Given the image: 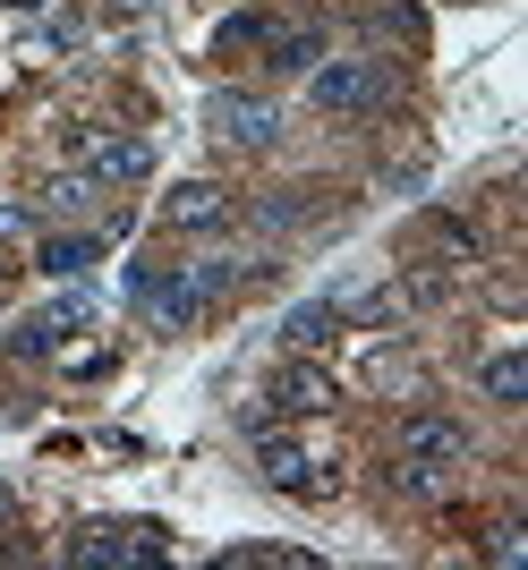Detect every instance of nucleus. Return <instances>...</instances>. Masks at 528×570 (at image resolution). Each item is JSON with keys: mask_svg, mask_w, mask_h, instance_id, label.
<instances>
[{"mask_svg": "<svg viewBox=\"0 0 528 570\" xmlns=\"http://www.w3.org/2000/svg\"><path fill=\"white\" fill-rule=\"evenodd\" d=\"M26 222H35V205H18V196H0V238H18Z\"/></svg>", "mask_w": 528, "mask_h": 570, "instance_id": "nucleus-17", "label": "nucleus"}, {"mask_svg": "<svg viewBox=\"0 0 528 570\" xmlns=\"http://www.w3.org/2000/svg\"><path fill=\"white\" fill-rule=\"evenodd\" d=\"M60 553H69L77 570H95V562H163V528H111L102 520V528H77Z\"/></svg>", "mask_w": 528, "mask_h": 570, "instance_id": "nucleus-8", "label": "nucleus"}, {"mask_svg": "<svg viewBox=\"0 0 528 570\" xmlns=\"http://www.w3.org/2000/svg\"><path fill=\"white\" fill-rule=\"evenodd\" d=\"M205 128H214L222 154H264V145L282 137V111L264 95H239V86H214L205 95Z\"/></svg>", "mask_w": 528, "mask_h": 570, "instance_id": "nucleus-4", "label": "nucleus"}, {"mask_svg": "<svg viewBox=\"0 0 528 570\" xmlns=\"http://www.w3.org/2000/svg\"><path fill=\"white\" fill-rule=\"evenodd\" d=\"M102 205V179H86V170H51L43 188H35V214L51 222H77V214H95Z\"/></svg>", "mask_w": 528, "mask_h": 570, "instance_id": "nucleus-13", "label": "nucleus"}, {"mask_svg": "<svg viewBox=\"0 0 528 570\" xmlns=\"http://www.w3.org/2000/svg\"><path fill=\"white\" fill-rule=\"evenodd\" d=\"M392 95V60H375V51H324L307 69V102L315 111H333V119H359V111H375V102Z\"/></svg>", "mask_w": 528, "mask_h": 570, "instance_id": "nucleus-1", "label": "nucleus"}, {"mask_svg": "<svg viewBox=\"0 0 528 570\" xmlns=\"http://www.w3.org/2000/svg\"><path fill=\"white\" fill-rule=\"evenodd\" d=\"M366 383H384V392H409V383H418V366H409V357H366Z\"/></svg>", "mask_w": 528, "mask_h": 570, "instance_id": "nucleus-16", "label": "nucleus"}, {"mask_svg": "<svg viewBox=\"0 0 528 570\" xmlns=\"http://www.w3.org/2000/svg\"><path fill=\"white\" fill-rule=\"evenodd\" d=\"M478 383H486V401L520 409V401H528V357H520V350H495V357L478 366Z\"/></svg>", "mask_w": 528, "mask_h": 570, "instance_id": "nucleus-14", "label": "nucleus"}, {"mask_svg": "<svg viewBox=\"0 0 528 570\" xmlns=\"http://www.w3.org/2000/svg\"><path fill=\"white\" fill-rule=\"evenodd\" d=\"M401 460H409V469L452 476L460 460H469V426H460V417H443V409H418V417H401Z\"/></svg>", "mask_w": 528, "mask_h": 570, "instance_id": "nucleus-7", "label": "nucleus"}, {"mask_svg": "<svg viewBox=\"0 0 528 570\" xmlns=\"http://www.w3.org/2000/svg\"><path fill=\"white\" fill-rule=\"evenodd\" d=\"M264 35H273V18H264V9H239V18H222V35H214V51H222V60H231V51H247V43H264Z\"/></svg>", "mask_w": 528, "mask_h": 570, "instance_id": "nucleus-15", "label": "nucleus"}, {"mask_svg": "<svg viewBox=\"0 0 528 570\" xmlns=\"http://www.w3.org/2000/svg\"><path fill=\"white\" fill-rule=\"evenodd\" d=\"M256 51H264V69H273V77H307L315 60H324V26H273Z\"/></svg>", "mask_w": 528, "mask_h": 570, "instance_id": "nucleus-11", "label": "nucleus"}, {"mask_svg": "<svg viewBox=\"0 0 528 570\" xmlns=\"http://www.w3.org/2000/svg\"><path fill=\"white\" fill-rule=\"evenodd\" d=\"M77 170L102 179V188H137L145 170H154V145L120 137V128H77Z\"/></svg>", "mask_w": 528, "mask_h": 570, "instance_id": "nucleus-6", "label": "nucleus"}, {"mask_svg": "<svg viewBox=\"0 0 528 570\" xmlns=\"http://www.w3.org/2000/svg\"><path fill=\"white\" fill-rule=\"evenodd\" d=\"M256 476L273 494H333V452H315L307 434H282V426H256Z\"/></svg>", "mask_w": 528, "mask_h": 570, "instance_id": "nucleus-2", "label": "nucleus"}, {"mask_svg": "<svg viewBox=\"0 0 528 570\" xmlns=\"http://www.w3.org/2000/svg\"><path fill=\"white\" fill-rule=\"evenodd\" d=\"M324 409H333V375H324L315 357H290L282 375L239 409V426L256 434V426H282V417H324Z\"/></svg>", "mask_w": 528, "mask_h": 570, "instance_id": "nucleus-3", "label": "nucleus"}, {"mask_svg": "<svg viewBox=\"0 0 528 570\" xmlns=\"http://www.w3.org/2000/svg\"><path fill=\"white\" fill-rule=\"evenodd\" d=\"M95 315H102V298H95V289H86V282H60V289L43 298V307H35V315L18 324V350H26V357H51L69 333H86Z\"/></svg>", "mask_w": 528, "mask_h": 570, "instance_id": "nucleus-5", "label": "nucleus"}, {"mask_svg": "<svg viewBox=\"0 0 528 570\" xmlns=\"http://www.w3.org/2000/svg\"><path fill=\"white\" fill-rule=\"evenodd\" d=\"M231 214H239V196L222 188V179H179V188L163 196L170 230H231Z\"/></svg>", "mask_w": 528, "mask_h": 570, "instance_id": "nucleus-9", "label": "nucleus"}, {"mask_svg": "<svg viewBox=\"0 0 528 570\" xmlns=\"http://www.w3.org/2000/svg\"><path fill=\"white\" fill-rule=\"evenodd\" d=\"M35 264H43L51 282H86V273L102 264V230H60V238H43V247H35Z\"/></svg>", "mask_w": 528, "mask_h": 570, "instance_id": "nucleus-12", "label": "nucleus"}, {"mask_svg": "<svg viewBox=\"0 0 528 570\" xmlns=\"http://www.w3.org/2000/svg\"><path fill=\"white\" fill-rule=\"evenodd\" d=\"M9 511H18V494H9V485H0V520H9Z\"/></svg>", "mask_w": 528, "mask_h": 570, "instance_id": "nucleus-18", "label": "nucleus"}, {"mask_svg": "<svg viewBox=\"0 0 528 570\" xmlns=\"http://www.w3.org/2000/svg\"><path fill=\"white\" fill-rule=\"evenodd\" d=\"M341 341V298H299V307L282 315V350L290 357H315Z\"/></svg>", "mask_w": 528, "mask_h": 570, "instance_id": "nucleus-10", "label": "nucleus"}]
</instances>
